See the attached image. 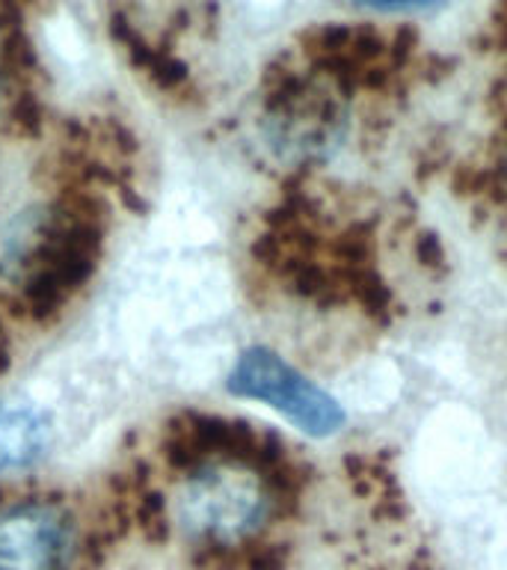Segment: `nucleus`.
<instances>
[{
    "label": "nucleus",
    "mask_w": 507,
    "mask_h": 570,
    "mask_svg": "<svg viewBox=\"0 0 507 570\" xmlns=\"http://www.w3.org/2000/svg\"><path fill=\"white\" fill-rule=\"evenodd\" d=\"M9 327H12V321L0 312V374L7 372L9 360H12V333H9Z\"/></svg>",
    "instance_id": "nucleus-7"
},
{
    "label": "nucleus",
    "mask_w": 507,
    "mask_h": 570,
    "mask_svg": "<svg viewBox=\"0 0 507 570\" xmlns=\"http://www.w3.org/2000/svg\"><path fill=\"white\" fill-rule=\"evenodd\" d=\"M359 7L377 9V12H421V9H434L445 0H356Z\"/></svg>",
    "instance_id": "nucleus-6"
},
{
    "label": "nucleus",
    "mask_w": 507,
    "mask_h": 570,
    "mask_svg": "<svg viewBox=\"0 0 507 570\" xmlns=\"http://www.w3.org/2000/svg\"><path fill=\"white\" fill-rule=\"evenodd\" d=\"M44 131V101L39 92V62L33 45L12 12H0V146L39 140Z\"/></svg>",
    "instance_id": "nucleus-3"
},
{
    "label": "nucleus",
    "mask_w": 507,
    "mask_h": 570,
    "mask_svg": "<svg viewBox=\"0 0 507 570\" xmlns=\"http://www.w3.org/2000/svg\"><path fill=\"white\" fill-rule=\"evenodd\" d=\"M48 449V422L36 410L0 407V475L30 470Z\"/></svg>",
    "instance_id": "nucleus-4"
},
{
    "label": "nucleus",
    "mask_w": 507,
    "mask_h": 570,
    "mask_svg": "<svg viewBox=\"0 0 507 570\" xmlns=\"http://www.w3.org/2000/svg\"><path fill=\"white\" fill-rule=\"evenodd\" d=\"M412 247H416L418 262L425 267H430V271L445 265V247L443 240H439V235H434V232H421Z\"/></svg>",
    "instance_id": "nucleus-5"
},
{
    "label": "nucleus",
    "mask_w": 507,
    "mask_h": 570,
    "mask_svg": "<svg viewBox=\"0 0 507 570\" xmlns=\"http://www.w3.org/2000/svg\"><path fill=\"white\" fill-rule=\"evenodd\" d=\"M116 525L128 520L113 484L98 505L66 490L0 484V570H92Z\"/></svg>",
    "instance_id": "nucleus-1"
},
{
    "label": "nucleus",
    "mask_w": 507,
    "mask_h": 570,
    "mask_svg": "<svg viewBox=\"0 0 507 570\" xmlns=\"http://www.w3.org/2000/svg\"><path fill=\"white\" fill-rule=\"evenodd\" d=\"M226 390L235 399L261 401L282 413L297 431L318 440L338 434L347 422L345 407L327 390H320L300 368L265 345L240 351L226 377Z\"/></svg>",
    "instance_id": "nucleus-2"
}]
</instances>
